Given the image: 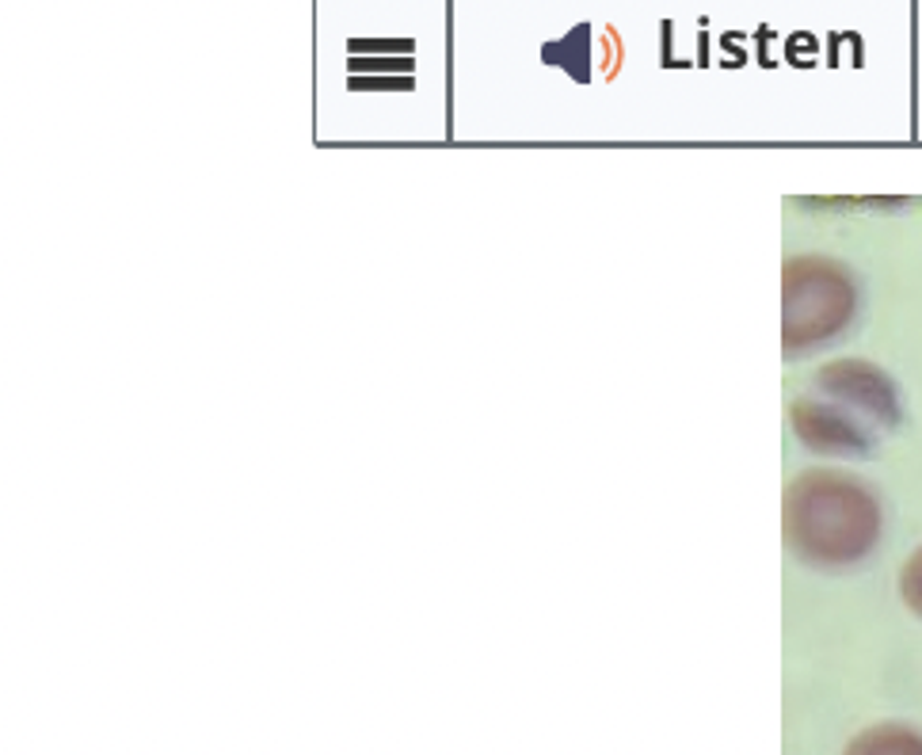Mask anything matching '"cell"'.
I'll use <instances>...</instances> for the list:
<instances>
[{
	"label": "cell",
	"instance_id": "cell-1",
	"mask_svg": "<svg viewBox=\"0 0 922 755\" xmlns=\"http://www.w3.org/2000/svg\"><path fill=\"white\" fill-rule=\"evenodd\" d=\"M785 546L812 568H850L881 542V500L835 469L793 477L782 496Z\"/></svg>",
	"mask_w": 922,
	"mask_h": 755
},
{
	"label": "cell",
	"instance_id": "cell-2",
	"mask_svg": "<svg viewBox=\"0 0 922 755\" xmlns=\"http://www.w3.org/2000/svg\"><path fill=\"white\" fill-rule=\"evenodd\" d=\"M793 431L823 455H870L900 424V397L881 367L839 359L816 375V394L793 401Z\"/></svg>",
	"mask_w": 922,
	"mask_h": 755
},
{
	"label": "cell",
	"instance_id": "cell-3",
	"mask_svg": "<svg viewBox=\"0 0 922 755\" xmlns=\"http://www.w3.org/2000/svg\"><path fill=\"white\" fill-rule=\"evenodd\" d=\"M857 309V287L843 264L796 256L782 271V351L801 355L835 340Z\"/></svg>",
	"mask_w": 922,
	"mask_h": 755
},
{
	"label": "cell",
	"instance_id": "cell-4",
	"mask_svg": "<svg viewBox=\"0 0 922 755\" xmlns=\"http://www.w3.org/2000/svg\"><path fill=\"white\" fill-rule=\"evenodd\" d=\"M843 755H922V733L900 722H884L857 733Z\"/></svg>",
	"mask_w": 922,
	"mask_h": 755
},
{
	"label": "cell",
	"instance_id": "cell-5",
	"mask_svg": "<svg viewBox=\"0 0 922 755\" xmlns=\"http://www.w3.org/2000/svg\"><path fill=\"white\" fill-rule=\"evenodd\" d=\"M900 595H903V603H908V607L922 618V546L908 557V565H903Z\"/></svg>",
	"mask_w": 922,
	"mask_h": 755
}]
</instances>
